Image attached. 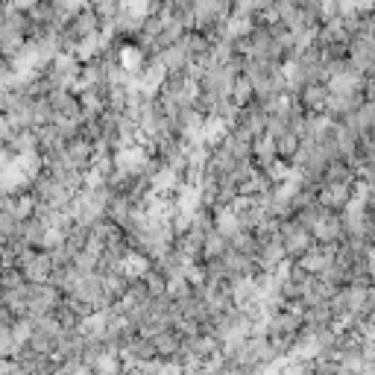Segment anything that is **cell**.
Listing matches in <instances>:
<instances>
[{
  "label": "cell",
  "instance_id": "6da1fadb",
  "mask_svg": "<svg viewBox=\"0 0 375 375\" xmlns=\"http://www.w3.org/2000/svg\"><path fill=\"white\" fill-rule=\"evenodd\" d=\"M21 273H24V281H33V284L47 281V273H50L47 255H33V258H24Z\"/></svg>",
  "mask_w": 375,
  "mask_h": 375
},
{
  "label": "cell",
  "instance_id": "7a4b0ae2",
  "mask_svg": "<svg viewBox=\"0 0 375 375\" xmlns=\"http://www.w3.org/2000/svg\"><path fill=\"white\" fill-rule=\"evenodd\" d=\"M325 103H328V94H325V88L320 82H308L302 88V106H308L311 112H320Z\"/></svg>",
  "mask_w": 375,
  "mask_h": 375
}]
</instances>
